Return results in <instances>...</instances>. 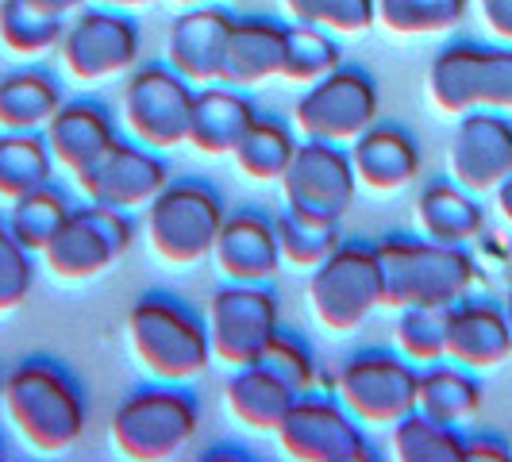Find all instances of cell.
<instances>
[{
	"label": "cell",
	"mask_w": 512,
	"mask_h": 462,
	"mask_svg": "<svg viewBox=\"0 0 512 462\" xmlns=\"http://www.w3.org/2000/svg\"><path fill=\"white\" fill-rule=\"evenodd\" d=\"M0 405L20 439L43 455L70 451L85 432L89 416L81 385L51 359H27L16 370H8Z\"/></svg>",
	"instance_id": "6da1fadb"
},
{
	"label": "cell",
	"mask_w": 512,
	"mask_h": 462,
	"mask_svg": "<svg viewBox=\"0 0 512 462\" xmlns=\"http://www.w3.org/2000/svg\"><path fill=\"white\" fill-rule=\"evenodd\" d=\"M128 343L139 370L154 382H197L212 362L208 324L170 293H147L131 305Z\"/></svg>",
	"instance_id": "7a4b0ae2"
},
{
	"label": "cell",
	"mask_w": 512,
	"mask_h": 462,
	"mask_svg": "<svg viewBox=\"0 0 512 462\" xmlns=\"http://www.w3.org/2000/svg\"><path fill=\"white\" fill-rule=\"evenodd\" d=\"M382 270V308H451L470 293L478 278L474 258L462 247H447L436 239H385L374 247Z\"/></svg>",
	"instance_id": "3957f363"
},
{
	"label": "cell",
	"mask_w": 512,
	"mask_h": 462,
	"mask_svg": "<svg viewBox=\"0 0 512 462\" xmlns=\"http://www.w3.org/2000/svg\"><path fill=\"white\" fill-rule=\"evenodd\" d=\"M201 428V409L181 385L158 382L135 389L112 412V447L131 462H166L189 451Z\"/></svg>",
	"instance_id": "277c9868"
},
{
	"label": "cell",
	"mask_w": 512,
	"mask_h": 462,
	"mask_svg": "<svg viewBox=\"0 0 512 462\" xmlns=\"http://www.w3.org/2000/svg\"><path fill=\"white\" fill-rule=\"evenodd\" d=\"M224 201L205 181H170L147 205V239L166 266L189 270L212 258L216 235L224 228Z\"/></svg>",
	"instance_id": "5b68a950"
},
{
	"label": "cell",
	"mask_w": 512,
	"mask_h": 462,
	"mask_svg": "<svg viewBox=\"0 0 512 462\" xmlns=\"http://www.w3.org/2000/svg\"><path fill=\"white\" fill-rule=\"evenodd\" d=\"M193 101H197L193 81H185L170 62L135 66L120 93V120L128 139L151 151H174L189 143Z\"/></svg>",
	"instance_id": "8992f818"
},
{
	"label": "cell",
	"mask_w": 512,
	"mask_h": 462,
	"mask_svg": "<svg viewBox=\"0 0 512 462\" xmlns=\"http://www.w3.org/2000/svg\"><path fill=\"white\" fill-rule=\"evenodd\" d=\"M308 305L320 328L332 335H351L382 308V270L378 251L366 243H339L308 278Z\"/></svg>",
	"instance_id": "52a82bcc"
},
{
	"label": "cell",
	"mask_w": 512,
	"mask_h": 462,
	"mask_svg": "<svg viewBox=\"0 0 512 462\" xmlns=\"http://www.w3.org/2000/svg\"><path fill=\"white\" fill-rule=\"evenodd\" d=\"M131 228L128 212L108 205H77L54 231V239L43 247V266L51 270L58 282H89L112 270L120 258L131 251Z\"/></svg>",
	"instance_id": "ba28073f"
},
{
	"label": "cell",
	"mask_w": 512,
	"mask_h": 462,
	"mask_svg": "<svg viewBox=\"0 0 512 462\" xmlns=\"http://www.w3.org/2000/svg\"><path fill=\"white\" fill-rule=\"evenodd\" d=\"M420 370H412L405 355L389 351H359L335 374V401L366 428H393L416 412Z\"/></svg>",
	"instance_id": "9c48e42d"
},
{
	"label": "cell",
	"mask_w": 512,
	"mask_h": 462,
	"mask_svg": "<svg viewBox=\"0 0 512 462\" xmlns=\"http://www.w3.org/2000/svg\"><path fill=\"white\" fill-rule=\"evenodd\" d=\"M58 58H62V70L81 85L124 77L139 62V27L120 8L85 4L66 20Z\"/></svg>",
	"instance_id": "30bf717a"
},
{
	"label": "cell",
	"mask_w": 512,
	"mask_h": 462,
	"mask_svg": "<svg viewBox=\"0 0 512 462\" xmlns=\"http://www.w3.org/2000/svg\"><path fill=\"white\" fill-rule=\"evenodd\" d=\"M378 85L366 70L335 66L332 74L305 85L293 104V124L305 139L351 147L370 124H378Z\"/></svg>",
	"instance_id": "8fae6325"
},
{
	"label": "cell",
	"mask_w": 512,
	"mask_h": 462,
	"mask_svg": "<svg viewBox=\"0 0 512 462\" xmlns=\"http://www.w3.org/2000/svg\"><path fill=\"white\" fill-rule=\"evenodd\" d=\"M205 324L212 359L239 370V366L262 359L266 343L282 332V308L266 285L228 282L224 289L212 293Z\"/></svg>",
	"instance_id": "7c38bea8"
},
{
	"label": "cell",
	"mask_w": 512,
	"mask_h": 462,
	"mask_svg": "<svg viewBox=\"0 0 512 462\" xmlns=\"http://www.w3.org/2000/svg\"><path fill=\"white\" fill-rule=\"evenodd\" d=\"M285 459L293 462H370L374 451L362 436V424L328 397H297L282 428L274 432Z\"/></svg>",
	"instance_id": "4fadbf2b"
},
{
	"label": "cell",
	"mask_w": 512,
	"mask_h": 462,
	"mask_svg": "<svg viewBox=\"0 0 512 462\" xmlns=\"http://www.w3.org/2000/svg\"><path fill=\"white\" fill-rule=\"evenodd\" d=\"M278 185L285 193V208H297L320 220H343V212L355 205L359 193L351 151L320 139L297 143V154Z\"/></svg>",
	"instance_id": "5bb4252c"
},
{
	"label": "cell",
	"mask_w": 512,
	"mask_h": 462,
	"mask_svg": "<svg viewBox=\"0 0 512 462\" xmlns=\"http://www.w3.org/2000/svg\"><path fill=\"white\" fill-rule=\"evenodd\" d=\"M74 181L85 201L131 212V208H147L170 185V170L158 151L135 139H116L93 166L74 174Z\"/></svg>",
	"instance_id": "9a60e30c"
},
{
	"label": "cell",
	"mask_w": 512,
	"mask_h": 462,
	"mask_svg": "<svg viewBox=\"0 0 512 462\" xmlns=\"http://www.w3.org/2000/svg\"><path fill=\"white\" fill-rule=\"evenodd\" d=\"M447 162H451V178L462 189H470L474 197L493 193L512 174V124L489 108L466 112L451 139Z\"/></svg>",
	"instance_id": "2e32d148"
},
{
	"label": "cell",
	"mask_w": 512,
	"mask_h": 462,
	"mask_svg": "<svg viewBox=\"0 0 512 462\" xmlns=\"http://www.w3.org/2000/svg\"><path fill=\"white\" fill-rule=\"evenodd\" d=\"M231 24L235 16L220 4L181 8V16L166 31V62L193 85H216L224 77Z\"/></svg>",
	"instance_id": "e0dca14e"
},
{
	"label": "cell",
	"mask_w": 512,
	"mask_h": 462,
	"mask_svg": "<svg viewBox=\"0 0 512 462\" xmlns=\"http://www.w3.org/2000/svg\"><path fill=\"white\" fill-rule=\"evenodd\" d=\"M212 262L228 282L266 285L282 270V247H278L274 220L255 212V208L224 216V228H220L216 247H212Z\"/></svg>",
	"instance_id": "ac0fdd59"
},
{
	"label": "cell",
	"mask_w": 512,
	"mask_h": 462,
	"mask_svg": "<svg viewBox=\"0 0 512 462\" xmlns=\"http://www.w3.org/2000/svg\"><path fill=\"white\" fill-rule=\"evenodd\" d=\"M447 359L466 370H493L512 359V328L501 305L466 301L447 308Z\"/></svg>",
	"instance_id": "d6986e66"
},
{
	"label": "cell",
	"mask_w": 512,
	"mask_h": 462,
	"mask_svg": "<svg viewBox=\"0 0 512 462\" xmlns=\"http://www.w3.org/2000/svg\"><path fill=\"white\" fill-rule=\"evenodd\" d=\"M43 139L51 147V158L58 170L81 174L85 166H93L120 135L112 112L97 101H62V108L51 116V124L43 128Z\"/></svg>",
	"instance_id": "ffe728a7"
},
{
	"label": "cell",
	"mask_w": 512,
	"mask_h": 462,
	"mask_svg": "<svg viewBox=\"0 0 512 462\" xmlns=\"http://www.w3.org/2000/svg\"><path fill=\"white\" fill-rule=\"evenodd\" d=\"M359 185L374 193H397L420 174V147L405 128L393 124H370L359 139L347 147Z\"/></svg>",
	"instance_id": "44dd1931"
},
{
	"label": "cell",
	"mask_w": 512,
	"mask_h": 462,
	"mask_svg": "<svg viewBox=\"0 0 512 462\" xmlns=\"http://www.w3.org/2000/svg\"><path fill=\"white\" fill-rule=\"evenodd\" d=\"M285 35L289 24L266 20V16H243L231 24L228 54H224V85L255 89L274 77H282L285 66Z\"/></svg>",
	"instance_id": "7402d4cb"
},
{
	"label": "cell",
	"mask_w": 512,
	"mask_h": 462,
	"mask_svg": "<svg viewBox=\"0 0 512 462\" xmlns=\"http://www.w3.org/2000/svg\"><path fill=\"white\" fill-rule=\"evenodd\" d=\"M293 401H297V393L262 362L239 366L224 385V405H228L231 420H239L251 432H266V436H274L282 428Z\"/></svg>",
	"instance_id": "603a6c76"
},
{
	"label": "cell",
	"mask_w": 512,
	"mask_h": 462,
	"mask_svg": "<svg viewBox=\"0 0 512 462\" xmlns=\"http://www.w3.org/2000/svg\"><path fill=\"white\" fill-rule=\"evenodd\" d=\"M416 224L424 239H436L447 247H466L486 228V208L474 201L470 189L459 181H432L416 197Z\"/></svg>",
	"instance_id": "cb8c5ba5"
},
{
	"label": "cell",
	"mask_w": 512,
	"mask_h": 462,
	"mask_svg": "<svg viewBox=\"0 0 512 462\" xmlns=\"http://www.w3.org/2000/svg\"><path fill=\"white\" fill-rule=\"evenodd\" d=\"M251 120H255V104L247 101L235 85H224V81L205 85V89H197V101H193L189 147L208 154V158L231 154L235 139L243 135V128Z\"/></svg>",
	"instance_id": "d4e9b609"
},
{
	"label": "cell",
	"mask_w": 512,
	"mask_h": 462,
	"mask_svg": "<svg viewBox=\"0 0 512 462\" xmlns=\"http://www.w3.org/2000/svg\"><path fill=\"white\" fill-rule=\"evenodd\" d=\"M482 58L486 47L478 43H451L432 58L428 66V97L447 116H466L478 108V85H482Z\"/></svg>",
	"instance_id": "484cf974"
},
{
	"label": "cell",
	"mask_w": 512,
	"mask_h": 462,
	"mask_svg": "<svg viewBox=\"0 0 512 462\" xmlns=\"http://www.w3.org/2000/svg\"><path fill=\"white\" fill-rule=\"evenodd\" d=\"M62 108V89L43 70H12L0 77V131H43Z\"/></svg>",
	"instance_id": "4316f807"
},
{
	"label": "cell",
	"mask_w": 512,
	"mask_h": 462,
	"mask_svg": "<svg viewBox=\"0 0 512 462\" xmlns=\"http://www.w3.org/2000/svg\"><path fill=\"white\" fill-rule=\"evenodd\" d=\"M293 154H297L293 128L278 116H258V112L255 120L243 128V135L235 139V147H231L239 174L251 181H282Z\"/></svg>",
	"instance_id": "83f0119b"
},
{
	"label": "cell",
	"mask_w": 512,
	"mask_h": 462,
	"mask_svg": "<svg viewBox=\"0 0 512 462\" xmlns=\"http://www.w3.org/2000/svg\"><path fill=\"white\" fill-rule=\"evenodd\" d=\"M482 409V385L470 378L466 366H443L432 362L424 374H420V393H416V412L432 416L439 424H451L459 428L466 420H474Z\"/></svg>",
	"instance_id": "f1b7e54d"
},
{
	"label": "cell",
	"mask_w": 512,
	"mask_h": 462,
	"mask_svg": "<svg viewBox=\"0 0 512 462\" xmlns=\"http://www.w3.org/2000/svg\"><path fill=\"white\" fill-rule=\"evenodd\" d=\"M51 178L54 158L43 131H0V201L12 205Z\"/></svg>",
	"instance_id": "f546056e"
},
{
	"label": "cell",
	"mask_w": 512,
	"mask_h": 462,
	"mask_svg": "<svg viewBox=\"0 0 512 462\" xmlns=\"http://www.w3.org/2000/svg\"><path fill=\"white\" fill-rule=\"evenodd\" d=\"M66 20L31 8L27 0H0V47L16 58H43L58 51Z\"/></svg>",
	"instance_id": "4dcf8cb0"
},
{
	"label": "cell",
	"mask_w": 512,
	"mask_h": 462,
	"mask_svg": "<svg viewBox=\"0 0 512 462\" xmlns=\"http://www.w3.org/2000/svg\"><path fill=\"white\" fill-rule=\"evenodd\" d=\"M278 231V247H282V262L297 266V270H312L320 266L324 258L332 255L335 247L343 243L339 235V220H320V216H308L297 208H285L274 220Z\"/></svg>",
	"instance_id": "1f68e13d"
},
{
	"label": "cell",
	"mask_w": 512,
	"mask_h": 462,
	"mask_svg": "<svg viewBox=\"0 0 512 462\" xmlns=\"http://www.w3.org/2000/svg\"><path fill=\"white\" fill-rule=\"evenodd\" d=\"M462 447L466 439L459 436V428L439 424L424 412H409L405 420H397L389 436V451L401 462H462Z\"/></svg>",
	"instance_id": "d6a6232c"
},
{
	"label": "cell",
	"mask_w": 512,
	"mask_h": 462,
	"mask_svg": "<svg viewBox=\"0 0 512 462\" xmlns=\"http://www.w3.org/2000/svg\"><path fill=\"white\" fill-rule=\"evenodd\" d=\"M70 197L62 193V189H54V185H39V189H31L24 193L20 201H12L8 208V228L12 235L24 243L31 255H43V247L54 239V231L62 228V220L70 216Z\"/></svg>",
	"instance_id": "836d02e7"
},
{
	"label": "cell",
	"mask_w": 512,
	"mask_h": 462,
	"mask_svg": "<svg viewBox=\"0 0 512 462\" xmlns=\"http://www.w3.org/2000/svg\"><path fill=\"white\" fill-rule=\"evenodd\" d=\"M374 8L393 35H443L466 20L470 0H374Z\"/></svg>",
	"instance_id": "e575fe53"
},
{
	"label": "cell",
	"mask_w": 512,
	"mask_h": 462,
	"mask_svg": "<svg viewBox=\"0 0 512 462\" xmlns=\"http://www.w3.org/2000/svg\"><path fill=\"white\" fill-rule=\"evenodd\" d=\"M335 66H343V51L335 43L332 31L308 24H289L285 35V66L282 77L293 85H312L324 74H332Z\"/></svg>",
	"instance_id": "d590c367"
},
{
	"label": "cell",
	"mask_w": 512,
	"mask_h": 462,
	"mask_svg": "<svg viewBox=\"0 0 512 462\" xmlns=\"http://www.w3.org/2000/svg\"><path fill=\"white\" fill-rule=\"evenodd\" d=\"M393 339H397V351L409 362H420V366L443 362L447 359V308H401Z\"/></svg>",
	"instance_id": "8d00e7d4"
},
{
	"label": "cell",
	"mask_w": 512,
	"mask_h": 462,
	"mask_svg": "<svg viewBox=\"0 0 512 462\" xmlns=\"http://www.w3.org/2000/svg\"><path fill=\"white\" fill-rule=\"evenodd\" d=\"M293 24L324 27L332 35H362L378 24L374 0H282Z\"/></svg>",
	"instance_id": "74e56055"
},
{
	"label": "cell",
	"mask_w": 512,
	"mask_h": 462,
	"mask_svg": "<svg viewBox=\"0 0 512 462\" xmlns=\"http://www.w3.org/2000/svg\"><path fill=\"white\" fill-rule=\"evenodd\" d=\"M35 285V255L12 235L8 224H0V316L16 312L31 297Z\"/></svg>",
	"instance_id": "f35d334b"
},
{
	"label": "cell",
	"mask_w": 512,
	"mask_h": 462,
	"mask_svg": "<svg viewBox=\"0 0 512 462\" xmlns=\"http://www.w3.org/2000/svg\"><path fill=\"white\" fill-rule=\"evenodd\" d=\"M258 362H262L266 370H274L297 397H305V393L316 389V359H312L308 343H301L297 335L278 332L270 343H266V351H262V359Z\"/></svg>",
	"instance_id": "ab89813d"
},
{
	"label": "cell",
	"mask_w": 512,
	"mask_h": 462,
	"mask_svg": "<svg viewBox=\"0 0 512 462\" xmlns=\"http://www.w3.org/2000/svg\"><path fill=\"white\" fill-rule=\"evenodd\" d=\"M478 108L489 112H512V51L497 47L482 58V85H478Z\"/></svg>",
	"instance_id": "60d3db41"
},
{
	"label": "cell",
	"mask_w": 512,
	"mask_h": 462,
	"mask_svg": "<svg viewBox=\"0 0 512 462\" xmlns=\"http://www.w3.org/2000/svg\"><path fill=\"white\" fill-rule=\"evenodd\" d=\"M509 459H512V447L493 436H474L466 439V447H462V462H509Z\"/></svg>",
	"instance_id": "b9f144b4"
},
{
	"label": "cell",
	"mask_w": 512,
	"mask_h": 462,
	"mask_svg": "<svg viewBox=\"0 0 512 462\" xmlns=\"http://www.w3.org/2000/svg\"><path fill=\"white\" fill-rule=\"evenodd\" d=\"M478 12L501 43H512V0H478Z\"/></svg>",
	"instance_id": "7bdbcfd3"
},
{
	"label": "cell",
	"mask_w": 512,
	"mask_h": 462,
	"mask_svg": "<svg viewBox=\"0 0 512 462\" xmlns=\"http://www.w3.org/2000/svg\"><path fill=\"white\" fill-rule=\"evenodd\" d=\"M31 8H39V12H47V16H62V20H70L77 8H85L89 0H27Z\"/></svg>",
	"instance_id": "ee69618b"
},
{
	"label": "cell",
	"mask_w": 512,
	"mask_h": 462,
	"mask_svg": "<svg viewBox=\"0 0 512 462\" xmlns=\"http://www.w3.org/2000/svg\"><path fill=\"white\" fill-rule=\"evenodd\" d=\"M493 197H497V212L512 224V174L493 189Z\"/></svg>",
	"instance_id": "f6af8a7d"
},
{
	"label": "cell",
	"mask_w": 512,
	"mask_h": 462,
	"mask_svg": "<svg viewBox=\"0 0 512 462\" xmlns=\"http://www.w3.org/2000/svg\"><path fill=\"white\" fill-rule=\"evenodd\" d=\"M104 8H120V12H135V8H151L154 0H97Z\"/></svg>",
	"instance_id": "bcb514c9"
},
{
	"label": "cell",
	"mask_w": 512,
	"mask_h": 462,
	"mask_svg": "<svg viewBox=\"0 0 512 462\" xmlns=\"http://www.w3.org/2000/svg\"><path fill=\"white\" fill-rule=\"evenodd\" d=\"M201 459H231V462H243L247 455H243V451H235V447H220V451H208V455H201Z\"/></svg>",
	"instance_id": "7dc6e473"
},
{
	"label": "cell",
	"mask_w": 512,
	"mask_h": 462,
	"mask_svg": "<svg viewBox=\"0 0 512 462\" xmlns=\"http://www.w3.org/2000/svg\"><path fill=\"white\" fill-rule=\"evenodd\" d=\"M178 8H197V4H216V0H174Z\"/></svg>",
	"instance_id": "c3c4849f"
},
{
	"label": "cell",
	"mask_w": 512,
	"mask_h": 462,
	"mask_svg": "<svg viewBox=\"0 0 512 462\" xmlns=\"http://www.w3.org/2000/svg\"><path fill=\"white\" fill-rule=\"evenodd\" d=\"M501 308H505V316H509V328H512V285H509V293H505V305H501Z\"/></svg>",
	"instance_id": "681fc988"
},
{
	"label": "cell",
	"mask_w": 512,
	"mask_h": 462,
	"mask_svg": "<svg viewBox=\"0 0 512 462\" xmlns=\"http://www.w3.org/2000/svg\"><path fill=\"white\" fill-rule=\"evenodd\" d=\"M0 397H4V374H0Z\"/></svg>",
	"instance_id": "f907efd6"
},
{
	"label": "cell",
	"mask_w": 512,
	"mask_h": 462,
	"mask_svg": "<svg viewBox=\"0 0 512 462\" xmlns=\"http://www.w3.org/2000/svg\"><path fill=\"white\" fill-rule=\"evenodd\" d=\"M0 459H4V443H0Z\"/></svg>",
	"instance_id": "816d5d0a"
}]
</instances>
